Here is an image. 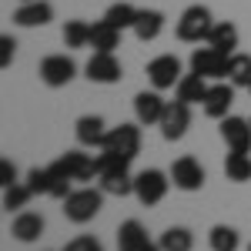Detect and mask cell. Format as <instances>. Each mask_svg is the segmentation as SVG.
I'll use <instances>...</instances> for the list:
<instances>
[{
  "label": "cell",
  "mask_w": 251,
  "mask_h": 251,
  "mask_svg": "<svg viewBox=\"0 0 251 251\" xmlns=\"http://www.w3.org/2000/svg\"><path fill=\"white\" fill-rule=\"evenodd\" d=\"M104 20H111L117 30H127V27H134V20H137V7H131V3H111L107 7V14H104Z\"/></svg>",
  "instance_id": "obj_31"
},
{
  "label": "cell",
  "mask_w": 251,
  "mask_h": 251,
  "mask_svg": "<svg viewBox=\"0 0 251 251\" xmlns=\"http://www.w3.org/2000/svg\"><path fill=\"white\" fill-rule=\"evenodd\" d=\"M208 241H211L214 251H238V245H241V238L231 225H214L208 231Z\"/></svg>",
  "instance_id": "obj_28"
},
{
  "label": "cell",
  "mask_w": 251,
  "mask_h": 251,
  "mask_svg": "<svg viewBox=\"0 0 251 251\" xmlns=\"http://www.w3.org/2000/svg\"><path fill=\"white\" fill-rule=\"evenodd\" d=\"M168 188H171V174L157 171V168H148V171L134 174V198L144 204V208H154L168 198Z\"/></svg>",
  "instance_id": "obj_2"
},
{
  "label": "cell",
  "mask_w": 251,
  "mask_h": 251,
  "mask_svg": "<svg viewBox=\"0 0 251 251\" xmlns=\"http://www.w3.org/2000/svg\"><path fill=\"white\" fill-rule=\"evenodd\" d=\"M14 54H17V40L10 37V34H3L0 37V67H10Z\"/></svg>",
  "instance_id": "obj_34"
},
{
  "label": "cell",
  "mask_w": 251,
  "mask_h": 251,
  "mask_svg": "<svg viewBox=\"0 0 251 251\" xmlns=\"http://www.w3.org/2000/svg\"><path fill=\"white\" fill-rule=\"evenodd\" d=\"M184 77L181 74V60L174 57V54H161L148 64V80H151V87L154 91H168V87H177V80Z\"/></svg>",
  "instance_id": "obj_9"
},
{
  "label": "cell",
  "mask_w": 251,
  "mask_h": 251,
  "mask_svg": "<svg viewBox=\"0 0 251 251\" xmlns=\"http://www.w3.org/2000/svg\"><path fill=\"white\" fill-rule=\"evenodd\" d=\"M10 234L17 238V241H24V245H30V241H37L40 234H44V218H40L37 211H17L14 214V221H10Z\"/></svg>",
  "instance_id": "obj_17"
},
{
  "label": "cell",
  "mask_w": 251,
  "mask_h": 251,
  "mask_svg": "<svg viewBox=\"0 0 251 251\" xmlns=\"http://www.w3.org/2000/svg\"><path fill=\"white\" fill-rule=\"evenodd\" d=\"M47 177H50V184H47V194H50V198L64 201L67 194L74 191V177H71V174L64 171V168H60L57 161H54V164H47Z\"/></svg>",
  "instance_id": "obj_24"
},
{
  "label": "cell",
  "mask_w": 251,
  "mask_h": 251,
  "mask_svg": "<svg viewBox=\"0 0 251 251\" xmlns=\"http://www.w3.org/2000/svg\"><path fill=\"white\" fill-rule=\"evenodd\" d=\"M225 177H228V181H234V184L251 181V154L231 151V154L225 157Z\"/></svg>",
  "instance_id": "obj_25"
},
{
  "label": "cell",
  "mask_w": 251,
  "mask_h": 251,
  "mask_svg": "<svg viewBox=\"0 0 251 251\" xmlns=\"http://www.w3.org/2000/svg\"><path fill=\"white\" fill-rule=\"evenodd\" d=\"M64 251H104V248H100V241H97L94 234H77L74 241H67Z\"/></svg>",
  "instance_id": "obj_32"
},
{
  "label": "cell",
  "mask_w": 251,
  "mask_h": 251,
  "mask_svg": "<svg viewBox=\"0 0 251 251\" xmlns=\"http://www.w3.org/2000/svg\"><path fill=\"white\" fill-rule=\"evenodd\" d=\"M171 184L177 188V191H201L204 188V181H208V174H204V168H201V161L191 154H181L177 161L171 164Z\"/></svg>",
  "instance_id": "obj_4"
},
{
  "label": "cell",
  "mask_w": 251,
  "mask_h": 251,
  "mask_svg": "<svg viewBox=\"0 0 251 251\" xmlns=\"http://www.w3.org/2000/svg\"><path fill=\"white\" fill-rule=\"evenodd\" d=\"M107 124L100 121L97 114H84V117H77V124H74V134H77V144L80 148H104V141H107Z\"/></svg>",
  "instance_id": "obj_14"
},
{
  "label": "cell",
  "mask_w": 251,
  "mask_h": 251,
  "mask_svg": "<svg viewBox=\"0 0 251 251\" xmlns=\"http://www.w3.org/2000/svg\"><path fill=\"white\" fill-rule=\"evenodd\" d=\"M164 107H168V100L161 97V91H141V94L134 97V117H137V124H144V127L161 124Z\"/></svg>",
  "instance_id": "obj_12"
},
{
  "label": "cell",
  "mask_w": 251,
  "mask_h": 251,
  "mask_svg": "<svg viewBox=\"0 0 251 251\" xmlns=\"http://www.w3.org/2000/svg\"><path fill=\"white\" fill-rule=\"evenodd\" d=\"M228 64H231V57L221 54V50H214L211 44L208 47H198L191 54V71L201 74L204 80H225L228 77Z\"/></svg>",
  "instance_id": "obj_5"
},
{
  "label": "cell",
  "mask_w": 251,
  "mask_h": 251,
  "mask_svg": "<svg viewBox=\"0 0 251 251\" xmlns=\"http://www.w3.org/2000/svg\"><path fill=\"white\" fill-rule=\"evenodd\" d=\"M238 40H241V34H238V27H234L231 20H221V24H214L211 34H208V40L204 44H211L214 50H221V54H238Z\"/></svg>",
  "instance_id": "obj_20"
},
{
  "label": "cell",
  "mask_w": 251,
  "mask_h": 251,
  "mask_svg": "<svg viewBox=\"0 0 251 251\" xmlns=\"http://www.w3.org/2000/svg\"><path fill=\"white\" fill-rule=\"evenodd\" d=\"M211 27H214L211 10L201 7V3H194V7H188V10L181 14L177 27H174V34H177V40H184V44H201V40H208Z\"/></svg>",
  "instance_id": "obj_3"
},
{
  "label": "cell",
  "mask_w": 251,
  "mask_h": 251,
  "mask_svg": "<svg viewBox=\"0 0 251 251\" xmlns=\"http://www.w3.org/2000/svg\"><path fill=\"white\" fill-rule=\"evenodd\" d=\"M84 74H87V80H91V84H117V80L124 77V67H121V60H117L114 54L94 50V57L87 60Z\"/></svg>",
  "instance_id": "obj_10"
},
{
  "label": "cell",
  "mask_w": 251,
  "mask_h": 251,
  "mask_svg": "<svg viewBox=\"0 0 251 251\" xmlns=\"http://www.w3.org/2000/svg\"><path fill=\"white\" fill-rule=\"evenodd\" d=\"M248 91H251V87H248Z\"/></svg>",
  "instance_id": "obj_39"
},
{
  "label": "cell",
  "mask_w": 251,
  "mask_h": 251,
  "mask_svg": "<svg viewBox=\"0 0 251 251\" xmlns=\"http://www.w3.org/2000/svg\"><path fill=\"white\" fill-rule=\"evenodd\" d=\"M60 204H64V218H67V221L87 225V221H94L97 214H100V208H104V191L84 184V188H74Z\"/></svg>",
  "instance_id": "obj_1"
},
{
  "label": "cell",
  "mask_w": 251,
  "mask_h": 251,
  "mask_svg": "<svg viewBox=\"0 0 251 251\" xmlns=\"http://www.w3.org/2000/svg\"><path fill=\"white\" fill-rule=\"evenodd\" d=\"M27 184H30V191H34V194H47V184H50L47 168H34V171L27 174Z\"/></svg>",
  "instance_id": "obj_33"
},
{
  "label": "cell",
  "mask_w": 251,
  "mask_h": 251,
  "mask_svg": "<svg viewBox=\"0 0 251 251\" xmlns=\"http://www.w3.org/2000/svg\"><path fill=\"white\" fill-rule=\"evenodd\" d=\"M100 151H114V154L134 161L141 154V127L137 124H117V127H111Z\"/></svg>",
  "instance_id": "obj_7"
},
{
  "label": "cell",
  "mask_w": 251,
  "mask_h": 251,
  "mask_svg": "<svg viewBox=\"0 0 251 251\" xmlns=\"http://www.w3.org/2000/svg\"><path fill=\"white\" fill-rule=\"evenodd\" d=\"M54 20V7L47 0H27L14 10V24L17 27H44Z\"/></svg>",
  "instance_id": "obj_16"
},
{
  "label": "cell",
  "mask_w": 251,
  "mask_h": 251,
  "mask_svg": "<svg viewBox=\"0 0 251 251\" xmlns=\"http://www.w3.org/2000/svg\"><path fill=\"white\" fill-rule=\"evenodd\" d=\"M20 3H27V0H20Z\"/></svg>",
  "instance_id": "obj_37"
},
{
  "label": "cell",
  "mask_w": 251,
  "mask_h": 251,
  "mask_svg": "<svg viewBox=\"0 0 251 251\" xmlns=\"http://www.w3.org/2000/svg\"><path fill=\"white\" fill-rule=\"evenodd\" d=\"M34 198V191H30V184L24 181V184H10V188H3V208L7 211H24L27 208V201Z\"/></svg>",
  "instance_id": "obj_30"
},
{
  "label": "cell",
  "mask_w": 251,
  "mask_h": 251,
  "mask_svg": "<svg viewBox=\"0 0 251 251\" xmlns=\"http://www.w3.org/2000/svg\"><path fill=\"white\" fill-rule=\"evenodd\" d=\"M134 37L137 40H157L161 37V30H164V14L161 10H137V20H134Z\"/></svg>",
  "instance_id": "obj_22"
},
{
  "label": "cell",
  "mask_w": 251,
  "mask_h": 251,
  "mask_svg": "<svg viewBox=\"0 0 251 251\" xmlns=\"http://www.w3.org/2000/svg\"><path fill=\"white\" fill-rule=\"evenodd\" d=\"M144 245H148V231H144L141 221L131 218L117 228V251H141Z\"/></svg>",
  "instance_id": "obj_23"
},
{
  "label": "cell",
  "mask_w": 251,
  "mask_h": 251,
  "mask_svg": "<svg viewBox=\"0 0 251 251\" xmlns=\"http://www.w3.org/2000/svg\"><path fill=\"white\" fill-rule=\"evenodd\" d=\"M161 137L164 141H181V137L188 134V127H191V104H184V100H168V107H164V117H161Z\"/></svg>",
  "instance_id": "obj_8"
},
{
  "label": "cell",
  "mask_w": 251,
  "mask_h": 251,
  "mask_svg": "<svg viewBox=\"0 0 251 251\" xmlns=\"http://www.w3.org/2000/svg\"><path fill=\"white\" fill-rule=\"evenodd\" d=\"M91 47L94 50H104V54H114L117 47H121V30H117L111 20L91 24Z\"/></svg>",
  "instance_id": "obj_21"
},
{
  "label": "cell",
  "mask_w": 251,
  "mask_h": 251,
  "mask_svg": "<svg viewBox=\"0 0 251 251\" xmlns=\"http://www.w3.org/2000/svg\"><path fill=\"white\" fill-rule=\"evenodd\" d=\"M57 164L71 174V177H74V184H87V181H94V177H97L94 157L84 154V151H67V154L57 157Z\"/></svg>",
  "instance_id": "obj_15"
},
{
  "label": "cell",
  "mask_w": 251,
  "mask_h": 251,
  "mask_svg": "<svg viewBox=\"0 0 251 251\" xmlns=\"http://www.w3.org/2000/svg\"><path fill=\"white\" fill-rule=\"evenodd\" d=\"M228 80L234 87H251V54H231Z\"/></svg>",
  "instance_id": "obj_29"
},
{
  "label": "cell",
  "mask_w": 251,
  "mask_h": 251,
  "mask_svg": "<svg viewBox=\"0 0 251 251\" xmlns=\"http://www.w3.org/2000/svg\"><path fill=\"white\" fill-rule=\"evenodd\" d=\"M37 74L47 87H67L71 80L77 77V64L67 57V54H47V57L40 60Z\"/></svg>",
  "instance_id": "obj_6"
},
{
  "label": "cell",
  "mask_w": 251,
  "mask_h": 251,
  "mask_svg": "<svg viewBox=\"0 0 251 251\" xmlns=\"http://www.w3.org/2000/svg\"><path fill=\"white\" fill-rule=\"evenodd\" d=\"M0 184H3V188L17 184V168H14L10 161H0Z\"/></svg>",
  "instance_id": "obj_35"
},
{
  "label": "cell",
  "mask_w": 251,
  "mask_h": 251,
  "mask_svg": "<svg viewBox=\"0 0 251 251\" xmlns=\"http://www.w3.org/2000/svg\"><path fill=\"white\" fill-rule=\"evenodd\" d=\"M231 104H234V84L228 80H218V84H211L208 87V97H204V114L211 117V121H225L228 117V111H231Z\"/></svg>",
  "instance_id": "obj_11"
},
{
  "label": "cell",
  "mask_w": 251,
  "mask_h": 251,
  "mask_svg": "<svg viewBox=\"0 0 251 251\" xmlns=\"http://www.w3.org/2000/svg\"><path fill=\"white\" fill-rule=\"evenodd\" d=\"M248 251H251V245H248Z\"/></svg>",
  "instance_id": "obj_38"
},
{
  "label": "cell",
  "mask_w": 251,
  "mask_h": 251,
  "mask_svg": "<svg viewBox=\"0 0 251 251\" xmlns=\"http://www.w3.org/2000/svg\"><path fill=\"white\" fill-rule=\"evenodd\" d=\"M164 251H191L194 248V234L191 228H181V225H174L168 231L161 234V241H157Z\"/></svg>",
  "instance_id": "obj_26"
},
{
  "label": "cell",
  "mask_w": 251,
  "mask_h": 251,
  "mask_svg": "<svg viewBox=\"0 0 251 251\" xmlns=\"http://www.w3.org/2000/svg\"><path fill=\"white\" fill-rule=\"evenodd\" d=\"M64 44H67L71 50L91 47V24H87V20H67V24H64Z\"/></svg>",
  "instance_id": "obj_27"
},
{
  "label": "cell",
  "mask_w": 251,
  "mask_h": 251,
  "mask_svg": "<svg viewBox=\"0 0 251 251\" xmlns=\"http://www.w3.org/2000/svg\"><path fill=\"white\" fill-rule=\"evenodd\" d=\"M97 188L104 194H114V198H127V194H134V177L127 168H114V171L97 174Z\"/></svg>",
  "instance_id": "obj_18"
},
{
  "label": "cell",
  "mask_w": 251,
  "mask_h": 251,
  "mask_svg": "<svg viewBox=\"0 0 251 251\" xmlns=\"http://www.w3.org/2000/svg\"><path fill=\"white\" fill-rule=\"evenodd\" d=\"M221 137H225L228 151H241V154H248V151H251V121L228 114L225 121H221Z\"/></svg>",
  "instance_id": "obj_13"
},
{
  "label": "cell",
  "mask_w": 251,
  "mask_h": 251,
  "mask_svg": "<svg viewBox=\"0 0 251 251\" xmlns=\"http://www.w3.org/2000/svg\"><path fill=\"white\" fill-rule=\"evenodd\" d=\"M208 80L201 77V74H184V77L177 80V87H174V100H184V104H204V97H208Z\"/></svg>",
  "instance_id": "obj_19"
},
{
  "label": "cell",
  "mask_w": 251,
  "mask_h": 251,
  "mask_svg": "<svg viewBox=\"0 0 251 251\" xmlns=\"http://www.w3.org/2000/svg\"><path fill=\"white\" fill-rule=\"evenodd\" d=\"M141 251H164V248H161V245H154V241H148V245H144Z\"/></svg>",
  "instance_id": "obj_36"
}]
</instances>
